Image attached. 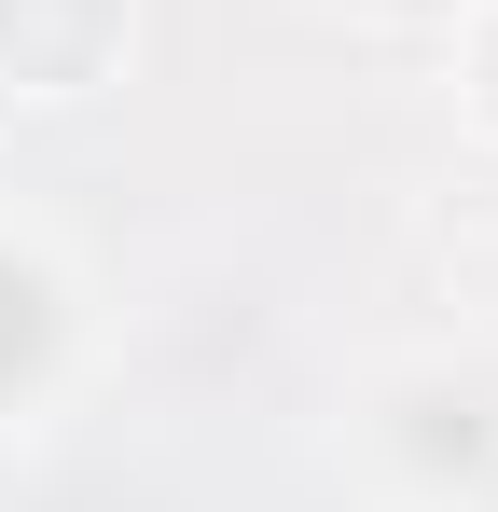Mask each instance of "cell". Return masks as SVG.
Returning a JSON list of instances; mask_svg holds the SVG:
<instances>
[{"mask_svg":"<svg viewBox=\"0 0 498 512\" xmlns=\"http://www.w3.org/2000/svg\"><path fill=\"white\" fill-rule=\"evenodd\" d=\"M443 97H457V125L498 153V0H471V14L443 28Z\"/></svg>","mask_w":498,"mask_h":512,"instance_id":"3957f363","label":"cell"},{"mask_svg":"<svg viewBox=\"0 0 498 512\" xmlns=\"http://www.w3.org/2000/svg\"><path fill=\"white\" fill-rule=\"evenodd\" d=\"M471 0H360V28H415V42H443Z\"/></svg>","mask_w":498,"mask_h":512,"instance_id":"277c9868","label":"cell"},{"mask_svg":"<svg viewBox=\"0 0 498 512\" xmlns=\"http://www.w3.org/2000/svg\"><path fill=\"white\" fill-rule=\"evenodd\" d=\"M70 374H83V277L42 250V236L0 222V443L56 416Z\"/></svg>","mask_w":498,"mask_h":512,"instance_id":"7a4b0ae2","label":"cell"},{"mask_svg":"<svg viewBox=\"0 0 498 512\" xmlns=\"http://www.w3.org/2000/svg\"><path fill=\"white\" fill-rule=\"evenodd\" d=\"M125 56H139V0H0V125L111 97Z\"/></svg>","mask_w":498,"mask_h":512,"instance_id":"6da1fadb","label":"cell"}]
</instances>
